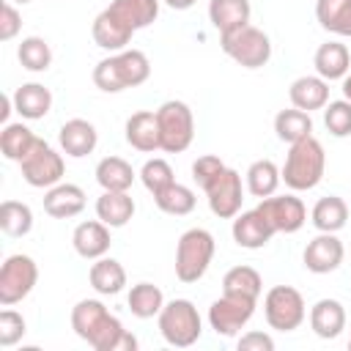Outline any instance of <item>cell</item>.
I'll return each mask as SVG.
<instances>
[{
	"instance_id": "bcb514c9",
	"label": "cell",
	"mask_w": 351,
	"mask_h": 351,
	"mask_svg": "<svg viewBox=\"0 0 351 351\" xmlns=\"http://www.w3.org/2000/svg\"><path fill=\"white\" fill-rule=\"evenodd\" d=\"M170 8H176V11H186V8H192L197 0H165Z\"/></svg>"
},
{
	"instance_id": "f907efd6",
	"label": "cell",
	"mask_w": 351,
	"mask_h": 351,
	"mask_svg": "<svg viewBox=\"0 0 351 351\" xmlns=\"http://www.w3.org/2000/svg\"><path fill=\"white\" fill-rule=\"evenodd\" d=\"M348 348H351V340H348Z\"/></svg>"
},
{
	"instance_id": "4316f807",
	"label": "cell",
	"mask_w": 351,
	"mask_h": 351,
	"mask_svg": "<svg viewBox=\"0 0 351 351\" xmlns=\"http://www.w3.org/2000/svg\"><path fill=\"white\" fill-rule=\"evenodd\" d=\"M96 217L110 228H123L134 217V200L129 192H101L96 200Z\"/></svg>"
},
{
	"instance_id": "f1b7e54d",
	"label": "cell",
	"mask_w": 351,
	"mask_h": 351,
	"mask_svg": "<svg viewBox=\"0 0 351 351\" xmlns=\"http://www.w3.org/2000/svg\"><path fill=\"white\" fill-rule=\"evenodd\" d=\"M96 181L107 192H129V186L134 184V170L121 156H104L96 165Z\"/></svg>"
},
{
	"instance_id": "ba28073f",
	"label": "cell",
	"mask_w": 351,
	"mask_h": 351,
	"mask_svg": "<svg viewBox=\"0 0 351 351\" xmlns=\"http://www.w3.org/2000/svg\"><path fill=\"white\" fill-rule=\"evenodd\" d=\"M38 282V266L30 255H8L5 263L0 266V304L11 307L22 302Z\"/></svg>"
},
{
	"instance_id": "74e56055",
	"label": "cell",
	"mask_w": 351,
	"mask_h": 351,
	"mask_svg": "<svg viewBox=\"0 0 351 351\" xmlns=\"http://www.w3.org/2000/svg\"><path fill=\"white\" fill-rule=\"evenodd\" d=\"M154 203H156V208L159 211H165V214H173V217H184V214H189L192 208H195V192L189 189V186H184V184H178V181H173L167 189H162V192H156L154 195Z\"/></svg>"
},
{
	"instance_id": "277c9868",
	"label": "cell",
	"mask_w": 351,
	"mask_h": 351,
	"mask_svg": "<svg viewBox=\"0 0 351 351\" xmlns=\"http://www.w3.org/2000/svg\"><path fill=\"white\" fill-rule=\"evenodd\" d=\"M214 236L206 228H189L176 247V277L181 282H197L214 258Z\"/></svg>"
},
{
	"instance_id": "1f68e13d",
	"label": "cell",
	"mask_w": 351,
	"mask_h": 351,
	"mask_svg": "<svg viewBox=\"0 0 351 351\" xmlns=\"http://www.w3.org/2000/svg\"><path fill=\"white\" fill-rule=\"evenodd\" d=\"M274 132H277V137L282 143L293 145V143H299V140H304V137L313 134V118H310V112H304L299 107L280 110L274 115Z\"/></svg>"
},
{
	"instance_id": "3957f363",
	"label": "cell",
	"mask_w": 351,
	"mask_h": 351,
	"mask_svg": "<svg viewBox=\"0 0 351 351\" xmlns=\"http://www.w3.org/2000/svg\"><path fill=\"white\" fill-rule=\"evenodd\" d=\"M324 170H326L324 145L310 134V137L291 145L280 176H282L285 186H291L293 192H304V189H315L321 184Z\"/></svg>"
},
{
	"instance_id": "7a4b0ae2",
	"label": "cell",
	"mask_w": 351,
	"mask_h": 351,
	"mask_svg": "<svg viewBox=\"0 0 351 351\" xmlns=\"http://www.w3.org/2000/svg\"><path fill=\"white\" fill-rule=\"evenodd\" d=\"M148 77H151V63L140 49H121L99 60L93 69V82L104 93H121L126 88H137Z\"/></svg>"
},
{
	"instance_id": "8fae6325",
	"label": "cell",
	"mask_w": 351,
	"mask_h": 351,
	"mask_svg": "<svg viewBox=\"0 0 351 351\" xmlns=\"http://www.w3.org/2000/svg\"><path fill=\"white\" fill-rule=\"evenodd\" d=\"M255 313V299L247 296H233V293H222L211 307H208V324L217 335L230 337L239 329L247 326V321Z\"/></svg>"
},
{
	"instance_id": "603a6c76",
	"label": "cell",
	"mask_w": 351,
	"mask_h": 351,
	"mask_svg": "<svg viewBox=\"0 0 351 351\" xmlns=\"http://www.w3.org/2000/svg\"><path fill=\"white\" fill-rule=\"evenodd\" d=\"M310 326L318 337L335 340L346 329V310L337 299H318L310 310Z\"/></svg>"
},
{
	"instance_id": "60d3db41",
	"label": "cell",
	"mask_w": 351,
	"mask_h": 351,
	"mask_svg": "<svg viewBox=\"0 0 351 351\" xmlns=\"http://www.w3.org/2000/svg\"><path fill=\"white\" fill-rule=\"evenodd\" d=\"M140 181H143V186H145L151 195H156V192L167 189L176 178H173V167H170L165 159H148V162L143 165V170H140Z\"/></svg>"
},
{
	"instance_id": "8992f818",
	"label": "cell",
	"mask_w": 351,
	"mask_h": 351,
	"mask_svg": "<svg viewBox=\"0 0 351 351\" xmlns=\"http://www.w3.org/2000/svg\"><path fill=\"white\" fill-rule=\"evenodd\" d=\"M222 52L244 69H261L271 58V41L261 27L244 25L222 36Z\"/></svg>"
},
{
	"instance_id": "7c38bea8",
	"label": "cell",
	"mask_w": 351,
	"mask_h": 351,
	"mask_svg": "<svg viewBox=\"0 0 351 351\" xmlns=\"http://www.w3.org/2000/svg\"><path fill=\"white\" fill-rule=\"evenodd\" d=\"M208 197V208L211 214H217L219 219H233L241 211V200H244V189H241V176L230 167H225L206 189Z\"/></svg>"
},
{
	"instance_id": "2e32d148",
	"label": "cell",
	"mask_w": 351,
	"mask_h": 351,
	"mask_svg": "<svg viewBox=\"0 0 351 351\" xmlns=\"http://www.w3.org/2000/svg\"><path fill=\"white\" fill-rule=\"evenodd\" d=\"M271 236H274V230H271V225L263 219V214L258 208L233 217V241L239 247L261 250V247H266L271 241Z\"/></svg>"
},
{
	"instance_id": "ac0fdd59",
	"label": "cell",
	"mask_w": 351,
	"mask_h": 351,
	"mask_svg": "<svg viewBox=\"0 0 351 351\" xmlns=\"http://www.w3.org/2000/svg\"><path fill=\"white\" fill-rule=\"evenodd\" d=\"M126 143L143 154H151L156 148H162V134H159V121L156 112L151 110H140L134 115H129L126 121Z\"/></svg>"
},
{
	"instance_id": "83f0119b",
	"label": "cell",
	"mask_w": 351,
	"mask_h": 351,
	"mask_svg": "<svg viewBox=\"0 0 351 351\" xmlns=\"http://www.w3.org/2000/svg\"><path fill=\"white\" fill-rule=\"evenodd\" d=\"M88 277H90L93 291L101 293V296H115L126 285V269L115 258H96Z\"/></svg>"
},
{
	"instance_id": "52a82bcc",
	"label": "cell",
	"mask_w": 351,
	"mask_h": 351,
	"mask_svg": "<svg viewBox=\"0 0 351 351\" xmlns=\"http://www.w3.org/2000/svg\"><path fill=\"white\" fill-rule=\"evenodd\" d=\"M156 121H159V134H162V151L167 154H181L192 145L195 137V118L189 104L170 99L156 110Z\"/></svg>"
},
{
	"instance_id": "7402d4cb",
	"label": "cell",
	"mask_w": 351,
	"mask_h": 351,
	"mask_svg": "<svg viewBox=\"0 0 351 351\" xmlns=\"http://www.w3.org/2000/svg\"><path fill=\"white\" fill-rule=\"evenodd\" d=\"M313 63H315L318 77H324L326 82L343 80V77L348 74V69H351V52H348V47L340 44V41H326V44H321V47L315 49Z\"/></svg>"
},
{
	"instance_id": "d590c367",
	"label": "cell",
	"mask_w": 351,
	"mask_h": 351,
	"mask_svg": "<svg viewBox=\"0 0 351 351\" xmlns=\"http://www.w3.org/2000/svg\"><path fill=\"white\" fill-rule=\"evenodd\" d=\"M126 304H129L132 315H137V318H154V315L162 313L165 296H162V291L154 282H137V285H132V291L126 296Z\"/></svg>"
},
{
	"instance_id": "ee69618b",
	"label": "cell",
	"mask_w": 351,
	"mask_h": 351,
	"mask_svg": "<svg viewBox=\"0 0 351 351\" xmlns=\"http://www.w3.org/2000/svg\"><path fill=\"white\" fill-rule=\"evenodd\" d=\"M22 27V14L14 8L11 0H3L0 5V41H11Z\"/></svg>"
},
{
	"instance_id": "ffe728a7",
	"label": "cell",
	"mask_w": 351,
	"mask_h": 351,
	"mask_svg": "<svg viewBox=\"0 0 351 351\" xmlns=\"http://www.w3.org/2000/svg\"><path fill=\"white\" fill-rule=\"evenodd\" d=\"M288 96H291V104L304 110V112H313V110H324L329 104V82L324 77H299L291 82L288 88Z\"/></svg>"
},
{
	"instance_id": "d4e9b609",
	"label": "cell",
	"mask_w": 351,
	"mask_h": 351,
	"mask_svg": "<svg viewBox=\"0 0 351 351\" xmlns=\"http://www.w3.org/2000/svg\"><path fill=\"white\" fill-rule=\"evenodd\" d=\"M11 99H14V110L22 118H27V121L44 118L49 112V107H52V93L41 82H25V85H19Z\"/></svg>"
},
{
	"instance_id": "b9f144b4",
	"label": "cell",
	"mask_w": 351,
	"mask_h": 351,
	"mask_svg": "<svg viewBox=\"0 0 351 351\" xmlns=\"http://www.w3.org/2000/svg\"><path fill=\"white\" fill-rule=\"evenodd\" d=\"M222 170H225V162H222L219 156H214V154L197 156V159L192 162V178H195V184H197L200 189H206Z\"/></svg>"
},
{
	"instance_id": "c3c4849f",
	"label": "cell",
	"mask_w": 351,
	"mask_h": 351,
	"mask_svg": "<svg viewBox=\"0 0 351 351\" xmlns=\"http://www.w3.org/2000/svg\"><path fill=\"white\" fill-rule=\"evenodd\" d=\"M343 96L351 101V74H346V77H343Z\"/></svg>"
},
{
	"instance_id": "8d00e7d4",
	"label": "cell",
	"mask_w": 351,
	"mask_h": 351,
	"mask_svg": "<svg viewBox=\"0 0 351 351\" xmlns=\"http://www.w3.org/2000/svg\"><path fill=\"white\" fill-rule=\"evenodd\" d=\"M33 228V211L27 203H19V200H3L0 203V230L5 236H27Z\"/></svg>"
},
{
	"instance_id": "681fc988",
	"label": "cell",
	"mask_w": 351,
	"mask_h": 351,
	"mask_svg": "<svg viewBox=\"0 0 351 351\" xmlns=\"http://www.w3.org/2000/svg\"><path fill=\"white\" fill-rule=\"evenodd\" d=\"M11 3H22V5H25V3H30V0H11Z\"/></svg>"
},
{
	"instance_id": "f6af8a7d",
	"label": "cell",
	"mask_w": 351,
	"mask_h": 351,
	"mask_svg": "<svg viewBox=\"0 0 351 351\" xmlns=\"http://www.w3.org/2000/svg\"><path fill=\"white\" fill-rule=\"evenodd\" d=\"M274 340L263 332H247L244 337H239V351H271Z\"/></svg>"
},
{
	"instance_id": "9a60e30c",
	"label": "cell",
	"mask_w": 351,
	"mask_h": 351,
	"mask_svg": "<svg viewBox=\"0 0 351 351\" xmlns=\"http://www.w3.org/2000/svg\"><path fill=\"white\" fill-rule=\"evenodd\" d=\"M71 244L77 250L80 258L85 261H96V258H104L112 239H110V225H104L101 219H88V222H80L71 233Z\"/></svg>"
},
{
	"instance_id": "5b68a950",
	"label": "cell",
	"mask_w": 351,
	"mask_h": 351,
	"mask_svg": "<svg viewBox=\"0 0 351 351\" xmlns=\"http://www.w3.org/2000/svg\"><path fill=\"white\" fill-rule=\"evenodd\" d=\"M159 332L165 337V343L176 346V348H186L192 343L200 340L203 324L197 315V307L189 299H173L162 307L159 313Z\"/></svg>"
},
{
	"instance_id": "44dd1931",
	"label": "cell",
	"mask_w": 351,
	"mask_h": 351,
	"mask_svg": "<svg viewBox=\"0 0 351 351\" xmlns=\"http://www.w3.org/2000/svg\"><path fill=\"white\" fill-rule=\"evenodd\" d=\"M90 33H93V41H96L101 49H110V52H121V49H126V44H129L132 36H134V30L126 27V25H123L115 14H110L107 8L93 19Z\"/></svg>"
},
{
	"instance_id": "ab89813d",
	"label": "cell",
	"mask_w": 351,
	"mask_h": 351,
	"mask_svg": "<svg viewBox=\"0 0 351 351\" xmlns=\"http://www.w3.org/2000/svg\"><path fill=\"white\" fill-rule=\"evenodd\" d=\"M324 126L335 137H348L351 134V101L348 99L329 101L324 107Z\"/></svg>"
},
{
	"instance_id": "f546056e",
	"label": "cell",
	"mask_w": 351,
	"mask_h": 351,
	"mask_svg": "<svg viewBox=\"0 0 351 351\" xmlns=\"http://www.w3.org/2000/svg\"><path fill=\"white\" fill-rule=\"evenodd\" d=\"M315 19L324 30L351 38V0H315Z\"/></svg>"
},
{
	"instance_id": "d6a6232c",
	"label": "cell",
	"mask_w": 351,
	"mask_h": 351,
	"mask_svg": "<svg viewBox=\"0 0 351 351\" xmlns=\"http://www.w3.org/2000/svg\"><path fill=\"white\" fill-rule=\"evenodd\" d=\"M36 143H38V137L25 123H5L0 132V151L11 162H22L33 151Z\"/></svg>"
},
{
	"instance_id": "30bf717a",
	"label": "cell",
	"mask_w": 351,
	"mask_h": 351,
	"mask_svg": "<svg viewBox=\"0 0 351 351\" xmlns=\"http://www.w3.org/2000/svg\"><path fill=\"white\" fill-rule=\"evenodd\" d=\"M19 167H22V178H25L30 186H38V189H44V186L49 189V186L60 184L63 170H66L63 156H60L49 143H44L41 137H38V143L33 145V151L19 162Z\"/></svg>"
},
{
	"instance_id": "836d02e7",
	"label": "cell",
	"mask_w": 351,
	"mask_h": 351,
	"mask_svg": "<svg viewBox=\"0 0 351 351\" xmlns=\"http://www.w3.org/2000/svg\"><path fill=\"white\" fill-rule=\"evenodd\" d=\"M280 181H282L280 167H277L271 159H258V162H252L250 170H247V189H250V195H255V197H261V200H263V197H271V195L277 192Z\"/></svg>"
},
{
	"instance_id": "f35d334b",
	"label": "cell",
	"mask_w": 351,
	"mask_h": 351,
	"mask_svg": "<svg viewBox=\"0 0 351 351\" xmlns=\"http://www.w3.org/2000/svg\"><path fill=\"white\" fill-rule=\"evenodd\" d=\"M16 58L27 71H47L52 63V49L41 36H27L16 49Z\"/></svg>"
},
{
	"instance_id": "484cf974",
	"label": "cell",
	"mask_w": 351,
	"mask_h": 351,
	"mask_svg": "<svg viewBox=\"0 0 351 351\" xmlns=\"http://www.w3.org/2000/svg\"><path fill=\"white\" fill-rule=\"evenodd\" d=\"M107 11L115 14L126 27H132L137 33L159 16V0H112L107 5Z\"/></svg>"
},
{
	"instance_id": "5bb4252c",
	"label": "cell",
	"mask_w": 351,
	"mask_h": 351,
	"mask_svg": "<svg viewBox=\"0 0 351 351\" xmlns=\"http://www.w3.org/2000/svg\"><path fill=\"white\" fill-rule=\"evenodd\" d=\"M343 241L335 233H318L307 247H304V266L313 274H329L343 263Z\"/></svg>"
},
{
	"instance_id": "7dc6e473",
	"label": "cell",
	"mask_w": 351,
	"mask_h": 351,
	"mask_svg": "<svg viewBox=\"0 0 351 351\" xmlns=\"http://www.w3.org/2000/svg\"><path fill=\"white\" fill-rule=\"evenodd\" d=\"M14 107V99L11 96H3V110H0V121H8V112Z\"/></svg>"
},
{
	"instance_id": "cb8c5ba5",
	"label": "cell",
	"mask_w": 351,
	"mask_h": 351,
	"mask_svg": "<svg viewBox=\"0 0 351 351\" xmlns=\"http://www.w3.org/2000/svg\"><path fill=\"white\" fill-rule=\"evenodd\" d=\"M250 14H252L250 0H211L208 3V19L219 30V36L250 25Z\"/></svg>"
},
{
	"instance_id": "d6986e66",
	"label": "cell",
	"mask_w": 351,
	"mask_h": 351,
	"mask_svg": "<svg viewBox=\"0 0 351 351\" xmlns=\"http://www.w3.org/2000/svg\"><path fill=\"white\" fill-rule=\"evenodd\" d=\"M85 208V192L77 184H55L44 195V211L55 219H71Z\"/></svg>"
},
{
	"instance_id": "9c48e42d",
	"label": "cell",
	"mask_w": 351,
	"mask_h": 351,
	"mask_svg": "<svg viewBox=\"0 0 351 351\" xmlns=\"http://www.w3.org/2000/svg\"><path fill=\"white\" fill-rule=\"evenodd\" d=\"M263 313H266V324L277 332L299 329L307 315L302 293L291 285H274L263 299Z\"/></svg>"
},
{
	"instance_id": "4dcf8cb0",
	"label": "cell",
	"mask_w": 351,
	"mask_h": 351,
	"mask_svg": "<svg viewBox=\"0 0 351 351\" xmlns=\"http://www.w3.org/2000/svg\"><path fill=\"white\" fill-rule=\"evenodd\" d=\"M313 225L321 230V233H337L340 228H346L348 222V206L343 197L337 195H326L321 197L315 206H313Z\"/></svg>"
},
{
	"instance_id": "6da1fadb",
	"label": "cell",
	"mask_w": 351,
	"mask_h": 351,
	"mask_svg": "<svg viewBox=\"0 0 351 351\" xmlns=\"http://www.w3.org/2000/svg\"><path fill=\"white\" fill-rule=\"evenodd\" d=\"M71 329L96 351H134L137 337L123 329V324L99 302L82 299L71 310Z\"/></svg>"
},
{
	"instance_id": "7bdbcfd3",
	"label": "cell",
	"mask_w": 351,
	"mask_h": 351,
	"mask_svg": "<svg viewBox=\"0 0 351 351\" xmlns=\"http://www.w3.org/2000/svg\"><path fill=\"white\" fill-rule=\"evenodd\" d=\"M25 335V318L16 313V310H3L0 313V346L3 348H11L14 343H19Z\"/></svg>"
},
{
	"instance_id": "e575fe53",
	"label": "cell",
	"mask_w": 351,
	"mask_h": 351,
	"mask_svg": "<svg viewBox=\"0 0 351 351\" xmlns=\"http://www.w3.org/2000/svg\"><path fill=\"white\" fill-rule=\"evenodd\" d=\"M263 291V280L252 266H233L225 277H222V293H233V296H247L255 299Z\"/></svg>"
},
{
	"instance_id": "4fadbf2b",
	"label": "cell",
	"mask_w": 351,
	"mask_h": 351,
	"mask_svg": "<svg viewBox=\"0 0 351 351\" xmlns=\"http://www.w3.org/2000/svg\"><path fill=\"white\" fill-rule=\"evenodd\" d=\"M258 211L271 225L274 233H296L307 222V208L296 195H280V197H263L258 203Z\"/></svg>"
},
{
	"instance_id": "e0dca14e",
	"label": "cell",
	"mask_w": 351,
	"mask_h": 351,
	"mask_svg": "<svg viewBox=\"0 0 351 351\" xmlns=\"http://www.w3.org/2000/svg\"><path fill=\"white\" fill-rule=\"evenodd\" d=\"M58 140H60V148L74 156V159H82L88 154H93L96 143H99V134H96V126L85 118H71L60 126L58 132Z\"/></svg>"
}]
</instances>
